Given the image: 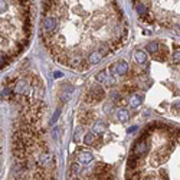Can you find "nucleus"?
<instances>
[{
    "mask_svg": "<svg viewBox=\"0 0 180 180\" xmlns=\"http://www.w3.org/2000/svg\"><path fill=\"white\" fill-rule=\"evenodd\" d=\"M40 33L56 62L85 71L120 49L128 28L115 0H43Z\"/></svg>",
    "mask_w": 180,
    "mask_h": 180,
    "instance_id": "f257e3e1",
    "label": "nucleus"
},
{
    "mask_svg": "<svg viewBox=\"0 0 180 180\" xmlns=\"http://www.w3.org/2000/svg\"><path fill=\"white\" fill-rule=\"evenodd\" d=\"M2 2V62L6 68L28 45L32 33L30 0H0Z\"/></svg>",
    "mask_w": 180,
    "mask_h": 180,
    "instance_id": "f03ea898",
    "label": "nucleus"
},
{
    "mask_svg": "<svg viewBox=\"0 0 180 180\" xmlns=\"http://www.w3.org/2000/svg\"><path fill=\"white\" fill-rule=\"evenodd\" d=\"M141 3L161 26L180 32V0H131Z\"/></svg>",
    "mask_w": 180,
    "mask_h": 180,
    "instance_id": "7ed1b4c3",
    "label": "nucleus"
},
{
    "mask_svg": "<svg viewBox=\"0 0 180 180\" xmlns=\"http://www.w3.org/2000/svg\"><path fill=\"white\" fill-rule=\"evenodd\" d=\"M105 97V91H104V88L98 84H95L89 91L86 92L85 95V102L86 104H94V102H100L102 101Z\"/></svg>",
    "mask_w": 180,
    "mask_h": 180,
    "instance_id": "20e7f679",
    "label": "nucleus"
},
{
    "mask_svg": "<svg viewBox=\"0 0 180 180\" xmlns=\"http://www.w3.org/2000/svg\"><path fill=\"white\" fill-rule=\"evenodd\" d=\"M95 81H98L100 84H104V85H107V86H110V85H113V84L115 82L114 75H111V72L107 71V69H104V71H101L100 73H97Z\"/></svg>",
    "mask_w": 180,
    "mask_h": 180,
    "instance_id": "39448f33",
    "label": "nucleus"
},
{
    "mask_svg": "<svg viewBox=\"0 0 180 180\" xmlns=\"http://www.w3.org/2000/svg\"><path fill=\"white\" fill-rule=\"evenodd\" d=\"M127 71H128V65H127L125 61H120V62L114 63L113 68H111V73L114 76H123V75L127 73Z\"/></svg>",
    "mask_w": 180,
    "mask_h": 180,
    "instance_id": "423d86ee",
    "label": "nucleus"
},
{
    "mask_svg": "<svg viewBox=\"0 0 180 180\" xmlns=\"http://www.w3.org/2000/svg\"><path fill=\"white\" fill-rule=\"evenodd\" d=\"M78 161L84 166H88L89 163H92L94 161V156L91 153H88V151H81L78 154Z\"/></svg>",
    "mask_w": 180,
    "mask_h": 180,
    "instance_id": "0eeeda50",
    "label": "nucleus"
},
{
    "mask_svg": "<svg viewBox=\"0 0 180 180\" xmlns=\"http://www.w3.org/2000/svg\"><path fill=\"white\" fill-rule=\"evenodd\" d=\"M72 86H69V85H63L62 88H61V101L62 102H68L69 100H71V97H72Z\"/></svg>",
    "mask_w": 180,
    "mask_h": 180,
    "instance_id": "6e6552de",
    "label": "nucleus"
},
{
    "mask_svg": "<svg viewBox=\"0 0 180 180\" xmlns=\"http://www.w3.org/2000/svg\"><path fill=\"white\" fill-rule=\"evenodd\" d=\"M107 130V125H105V123L104 121H95L94 124H92V133L94 134H102L104 131Z\"/></svg>",
    "mask_w": 180,
    "mask_h": 180,
    "instance_id": "1a4fd4ad",
    "label": "nucleus"
},
{
    "mask_svg": "<svg viewBox=\"0 0 180 180\" xmlns=\"http://www.w3.org/2000/svg\"><path fill=\"white\" fill-rule=\"evenodd\" d=\"M134 59H136V62H137V63L143 65V63H146V62H147V55H146V52H144V51L137 49V51L134 52Z\"/></svg>",
    "mask_w": 180,
    "mask_h": 180,
    "instance_id": "9d476101",
    "label": "nucleus"
},
{
    "mask_svg": "<svg viewBox=\"0 0 180 180\" xmlns=\"http://www.w3.org/2000/svg\"><path fill=\"white\" fill-rule=\"evenodd\" d=\"M141 101H143V100H141V97H140L138 94H133V95L128 98V104H130L133 108H137V107L141 104Z\"/></svg>",
    "mask_w": 180,
    "mask_h": 180,
    "instance_id": "9b49d317",
    "label": "nucleus"
},
{
    "mask_svg": "<svg viewBox=\"0 0 180 180\" xmlns=\"http://www.w3.org/2000/svg\"><path fill=\"white\" fill-rule=\"evenodd\" d=\"M160 49H161V46H160L157 42H150V43L147 45V51H148L151 55H157Z\"/></svg>",
    "mask_w": 180,
    "mask_h": 180,
    "instance_id": "f8f14e48",
    "label": "nucleus"
},
{
    "mask_svg": "<svg viewBox=\"0 0 180 180\" xmlns=\"http://www.w3.org/2000/svg\"><path fill=\"white\" fill-rule=\"evenodd\" d=\"M117 117H118V120H120L121 123H125V121L128 120V111H127L125 108H121V110L117 111Z\"/></svg>",
    "mask_w": 180,
    "mask_h": 180,
    "instance_id": "ddd939ff",
    "label": "nucleus"
},
{
    "mask_svg": "<svg viewBox=\"0 0 180 180\" xmlns=\"http://www.w3.org/2000/svg\"><path fill=\"white\" fill-rule=\"evenodd\" d=\"M171 62H173L174 65H179V63H180V46L176 48V51H174V53H173V56H171Z\"/></svg>",
    "mask_w": 180,
    "mask_h": 180,
    "instance_id": "4468645a",
    "label": "nucleus"
},
{
    "mask_svg": "<svg viewBox=\"0 0 180 180\" xmlns=\"http://www.w3.org/2000/svg\"><path fill=\"white\" fill-rule=\"evenodd\" d=\"M94 136H95L94 133H88V134L84 137V143L88 144V146H91V144L94 143Z\"/></svg>",
    "mask_w": 180,
    "mask_h": 180,
    "instance_id": "2eb2a0df",
    "label": "nucleus"
},
{
    "mask_svg": "<svg viewBox=\"0 0 180 180\" xmlns=\"http://www.w3.org/2000/svg\"><path fill=\"white\" fill-rule=\"evenodd\" d=\"M59 134H61V127H55L53 131H52V137H53L55 140H58V138H59Z\"/></svg>",
    "mask_w": 180,
    "mask_h": 180,
    "instance_id": "dca6fc26",
    "label": "nucleus"
},
{
    "mask_svg": "<svg viewBox=\"0 0 180 180\" xmlns=\"http://www.w3.org/2000/svg\"><path fill=\"white\" fill-rule=\"evenodd\" d=\"M59 114H61V110L58 108V110L55 111V114H53V117L51 118V124H55V123H56V120L59 118Z\"/></svg>",
    "mask_w": 180,
    "mask_h": 180,
    "instance_id": "f3484780",
    "label": "nucleus"
},
{
    "mask_svg": "<svg viewBox=\"0 0 180 180\" xmlns=\"http://www.w3.org/2000/svg\"><path fill=\"white\" fill-rule=\"evenodd\" d=\"M62 76V72H55V78H61Z\"/></svg>",
    "mask_w": 180,
    "mask_h": 180,
    "instance_id": "a211bd4d",
    "label": "nucleus"
},
{
    "mask_svg": "<svg viewBox=\"0 0 180 180\" xmlns=\"http://www.w3.org/2000/svg\"><path fill=\"white\" fill-rule=\"evenodd\" d=\"M147 180H151V179H147Z\"/></svg>",
    "mask_w": 180,
    "mask_h": 180,
    "instance_id": "6ab92c4d",
    "label": "nucleus"
}]
</instances>
